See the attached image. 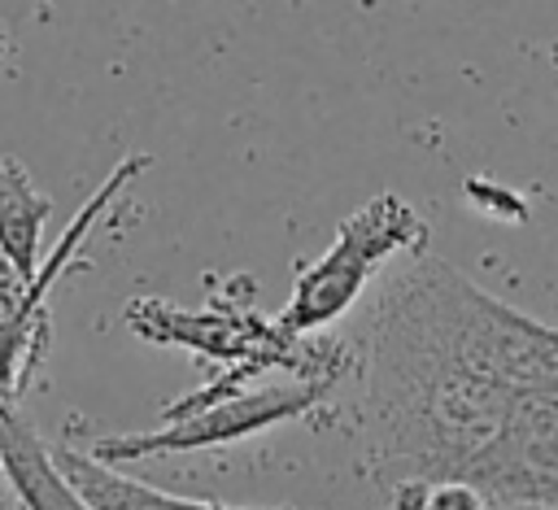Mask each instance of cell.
Segmentation results:
<instances>
[{"instance_id": "cell-2", "label": "cell", "mask_w": 558, "mask_h": 510, "mask_svg": "<svg viewBox=\"0 0 558 510\" xmlns=\"http://www.w3.org/2000/svg\"><path fill=\"white\" fill-rule=\"evenodd\" d=\"M122 323L148 344L187 349L201 362H218L222 371L257 366L292 384H327L336 392L349 371L344 336H292L279 327V318L257 314L248 275H231L227 283H218L201 309L174 305L166 296H135L126 301Z\"/></svg>"}, {"instance_id": "cell-1", "label": "cell", "mask_w": 558, "mask_h": 510, "mask_svg": "<svg viewBox=\"0 0 558 510\" xmlns=\"http://www.w3.org/2000/svg\"><path fill=\"white\" fill-rule=\"evenodd\" d=\"M344 344L340 414L379 488L466 484L484 510H558V327L418 253Z\"/></svg>"}, {"instance_id": "cell-4", "label": "cell", "mask_w": 558, "mask_h": 510, "mask_svg": "<svg viewBox=\"0 0 558 510\" xmlns=\"http://www.w3.org/2000/svg\"><path fill=\"white\" fill-rule=\"evenodd\" d=\"M336 388L327 384H262L248 388L240 397L214 401L205 410L179 414V418H161L157 427L144 432H109V436H92L83 449L92 462L122 471L126 462H148V458H170V453H201V449H222L248 436H262L270 427L296 423V418H323L331 405Z\"/></svg>"}, {"instance_id": "cell-3", "label": "cell", "mask_w": 558, "mask_h": 510, "mask_svg": "<svg viewBox=\"0 0 558 510\" xmlns=\"http://www.w3.org/2000/svg\"><path fill=\"white\" fill-rule=\"evenodd\" d=\"M427 218L405 196H371L336 227L331 244L296 275L288 305L279 309V327L292 336H323L357 305V296L375 283L379 270H388L397 257L427 253Z\"/></svg>"}, {"instance_id": "cell-5", "label": "cell", "mask_w": 558, "mask_h": 510, "mask_svg": "<svg viewBox=\"0 0 558 510\" xmlns=\"http://www.w3.org/2000/svg\"><path fill=\"white\" fill-rule=\"evenodd\" d=\"M57 471L65 475V484L92 506V510H257V506H227V501H196V497H174L161 493L126 471L100 466L92 462L83 449L74 445H57L52 449Z\"/></svg>"}, {"instance_id": "cell-8", "label": "cell", "mask_w": 558, "mask_h": 510, "mask_svg": "<svg viewBox=\"0 0 558 510\" xmlns=\"http://www.w3.org/2000/svg\"><path fill=\"white\" fill-rule=\"evenodd\" d=\"M549 61H554V70H558V44H554V48H549Z\"/></svg>"}, {"instance_id": "cell-7", "label": "cell", "mask_w": 558, "mask_h": 510, "mask_svg": "<svg viewBox=\"0 0 558 510\" xmlns=\"http://www.w3.org/2000/svg\"><path fill=\"white\" fill-rule=\"evenodd\" d=\"M13 65V39H9V31H4V22H0V74Z\"/></svg>"}, {"instance_id": "cell-6", "label": "cell", "mask_w": 558, "mask_h": 510, "mask_svg": "<svg viewBox=\"0 0 558 510\" xmlns=\"http://www.w3.org/2000/svg\"><path fill=\"white\" fill-rule=\"evenodd\" d=\"M392 510H484L480 493L466 484H427V488H392Z\"/></svg>"}]
</instances>
